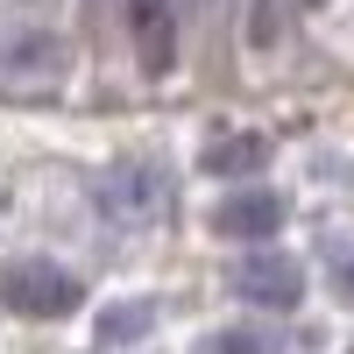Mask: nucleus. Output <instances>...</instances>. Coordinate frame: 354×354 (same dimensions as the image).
<instances>
[{
  "mask_svg": "<svg viewBox=\"0 0 354 354\" xmlns=\"http://www.w3.org/2000/svg\"><path fill=\"white\" fill-rule=\"evenodd\" d=\"M326 277L340 290V305H354V234H326Z\"/></svg>",
  "mask_w": 354,
  "mask_h": 354,
  "instance_id": "9d476101",
  "label": "nucleus"
},
{
  "mask_svg": "<svg viewBox=\"0 0 354 354\" xmlns=\"http://www.w3.org/2000/svg\"><path fill=\"white\" fill-rule=\"evenodd\" d=\"M149 326H156V305H149V298H135V305H106V312H100V347H135Z\"/></svg>",
  "mask_w": 354,
  "mask_h": 354,
  "instance_id": "6e6552de",
  "label": "nucleus"
},
{
  "mask_svg": "<svg viewBox=\"0 0 354 354\" xmlns=\"http://www.w3.org/2000/svg\"><path fill=\"white\" fill-rule=\"evenodd\" d=\"M64 71H71V43L57 28H28V21L0 28V93H50V85H64Z\"/></svg>",
  "mask_w": 354,
  "mask_h": 354,
  "instance_id": "7ed1b4c3",
  "label": "nucleus"
},
{
  "mask_svg": "<svg viewBox=\"0 0 354 354\" xmlns=\"http://www.w3.org/2000/svg\"><path fill=\"white\" fill-rule=\"evenodd\" d=\"M283 227V198L277 192H227L220 205H213V234L220 241H270V234Z\"/></svg>",
  "mask_w": 354,
  "mask_h": 354,
  "instance_id": "39448f33",
  "label": "nucleus"
},
{
  "mask_svg": "<svg viewBox=\"0 0 354 354\" xmlns=\"http://www.w3.org/2000/svg\"><path fill=\"white\" fill-rule=\"evenodd\" d=\"M277 28H283V0H255V15H248V50H270Z\"/></svg>",
  "mask_w": 354,
  "mask_h": 354,
  "instance_id": "9b49d317",
  "label": "nucleus"
},
{
  "mask_svg": "<svg viewBox=\"0 0 354 354\" xmlns=\"http://www.w3.org/2000/svg\"><path fill=\"white\" fill-rule=\"evenodd\" d=\"M234 298H248L262 312H298L305 298V270H298V255H283V248H255L234 262Z\"/></svg>",
  "mask_w": 354,
  "mask_h": 354,
  "instance_id": "20e7f679",
  "label": "nucleus"
},
{
  "mask_svg": "<svg viewBox=\"0 0 354 354\" xmlns=\"http://www.w3.org/2000/svg\"><path fill=\"white\" fill-rule=\"evenodd\" d=\"M262 163H270V135H213L198 149L205 177H255Z\"/></svg>",
  "mask_w": 354,
  "mask_h": 354,
  "instance_id": "0eeeda50",
  "label": "nucleus"
},
{
  "mask_svg": "<svg viewBox=\"0 0 354 354\" xmlns=\"http://www.w3.org/2000/svg\"><path fill=\"white\" fill-rule=\"evenodd\" d=\"M198 354H277V333L270 326H220L198 340Z\"/></svg>",
  "mask_w": 354,
  "mask_h": 354,
  "instance_id": "1a4fd4ad",
  "label": "nucleus"
},
{
  "mask_svg": "<svg viewBox=\"0 0 354 354\" xmlns=\"http://www.w3.org/2000/svg\"><path fill=\"white\" fill-rule=\"evenodd\" d=\"M0 305L21 319H71L85 305V283L50 255H15V262H0Z\"/></svg>",
  "mask_w": 354,
  "mask_h": 354,
  "instance_id": "f03ea898",
  "label": "nucleus"
},
{
  "mask_svg": "<svg viewBox=\"0 0 354 354\" xmlns=\"http://www.w3.org/2000/svg\"><path fill=\"white\" fill-rule=\"evenodd\" d=\"M93 213L121 234H149L156 220H170V170L156 156H121L93 177Z\"/></svg>",
  "mask_w": 354,
  "mask_h": 354,
  "instance_id": "f257e3e1",
  "label": "nucleus"
},
{
  "mask_svg": "<svg viewBox=\"0 0 354 354\" xmlns=\"http://www.w3.org/2000/svg\"><path fill=\"white\" fill-rule=\"evenodd\" d=\"M128 36H135V57L149 78H163L177 64V8L170 0H128Z\"/></svg>",
  "mask_w": 354,
  "mask_h": 354,
  "instance_id": "423d86ee",
  "label": "nucleus"
}]
</instances>
